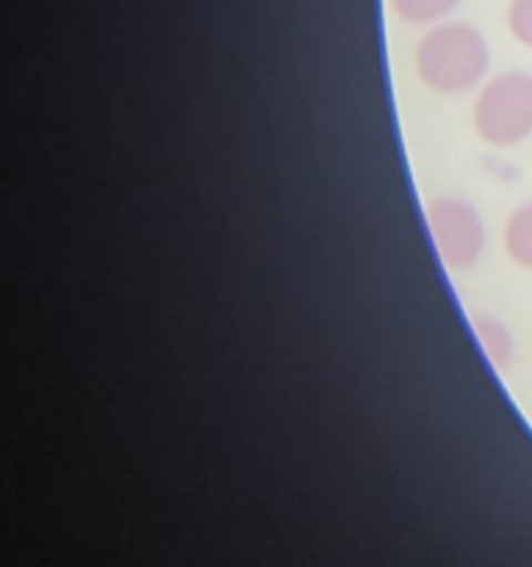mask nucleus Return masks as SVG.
<instances>
[{
    "label": "nucleus",
    "mask_w": 532,
    "mask_h": 567,
    "mask_svg": "<svg viewBox=\"0 0 532 567\" xmlns=\"http://www.w3.org/2000/svg\"><path fill=\"white\" fill-rule=\"evenodd\" d=\"M416 75L438 94H463L480 86L491 66L485 37L466 22H441L416 48Z\"/></svg>",
    "instance_id": "1"
},
{
    "label": "nucleus",
    "mask_w": 532,
    "mask_h": 567,
    "mask_svg": "<svg viewBox=\"0 0 532 567\" xmlns=\"http://www.w3.org/2000/svg\"><path fill=\"white\" fill-rule=\"evenodd\" d=\"M477 136L491 147H513L532 136V75L499 72L482 83L471 109Z\"/></svg>",
    "instance_id": "2"
},
{
    "label": "nucleus",
    "mask_w": 532,
    "mask_h": 567,
    "mask_svg": "<svg viewBox=\"0 0 532 567\" xmlns=\"http://www.w3.org/2000/svg\"><path fill=\"white\" fill-rule=\"evenodd\" d=\"M424 219L430 227L432 244L441 264L452 271H466L477 266L485 252L488 233L474 205L454 194L427 199Z\"/></svg>",
    "instance_id": "3"
},
{
    "label": "nucleus",
    "mask_w": 532,
    "mask_h": 567,
    "mask_svg": "<svg viewBox=\"0 0 532 567\" xmlns=\"http://www.w3.org/2000/svg\"><path fill=\"white\" fill-rule=\"evenodd\" d=\"M471 327H474V336L477 341H480L482 352H485L488 363H491L499 374H508L515 358V341L513 332L508 330V324H504L502 319H497V316H474V319H471Z\"/></svg>",
    "instance_id": "4"
},
{
    "label": "nucleus",
    "mask_w": 532,
    "mask_h": 567,
    "mask_svg": "<svg viewBox=\"0 0 532 567\" xmlns=\"http://www.w3.org/2000/svg\"><path fill=\"white\" fill-rule=\"evenodd\" d=\"M502 244L508 258L519 269L532 271V203L519 205L504 221Z\"/></svg>",
    "instance_id": "5"
},
{
    "label": "nucleus",
    "mask_w": 532,
    "mask_h": 567,
    "mask_svg": "<svg viewBox=\"0 0 532 567\" xmlns=\"http://www.w3.org/2000/svg\"><path fill=\"white\" fill-rule=\"evenodd\" d=\"M393 14L410 25H430L452 14L463 0H388Z\"/></svg>",
    "instance_id": "6"
},
{
    "label": "nucleus",
    "mask_w": 532,
    "mask_h": 567,
    "mask_svg": "<svg viewBox=\"0 0 532 567\" xmlns=\"http://www.w3.org/2000/svg\"><path fill=\"white\" fill-rule=\"evenodd\" d=\"M504 25L515 42L532 50V0H510L504 11Z\"/></svg>",
    "instance_id": "7"
}]
</instances>
